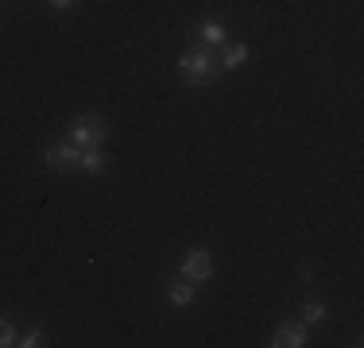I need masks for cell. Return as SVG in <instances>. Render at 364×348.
I'll return each mask as SVG.
<instances>
[{
	"label": "cell",
	"instance_id": "cell-1",
	"mask_svg": "<svg viewBox=\"0 0 364 348\" xmlns=\"http://www.w3.org/2000/svg\"><path fill=\"white\" fill-rule=\"evenodd\" d=\"M175 74L182 85H190V89H205V85H213L221 77V66H218V55L205 47H190L178 55L175 62Z\"/></svg>",
	"mask_w": 364,
	"mask_h": 348
},
{
	"label": "cell",
	"instance_id": "cell-2",
	"mask_svg": "<svg viewBox=\"0 0 364 348\" xmlns=\"http://www.w3.org/2000/svg\"><path fill=\"white\" fill-rule=\"evenodd\" d=\"M105 136H109V124L101 112H77L70 120V143H77L85 151V147H105Z\"/></svg>",
	"mask_w": 364,
	"mask_h": 348
},
{
	"label": "cell",
	"instance_id": "cell-3",
	"mask_svg": "<svg viewBox=\"0 0 364 348\" xmlns=\"http://www.w3.org/2000/svg\"><path fill=\"white\" fill-rule=\"evenodd\" d=\"M77 159H82V147L70 143V139H50V143L43 147V167L50 174H74Z\"/></svg>",
	"mask_w": 364,
	"mask_h": 348
},
{
	"label": "cell",
	"instance_id": "cell-4",
	"mask_svg": "<svg viewBox=\"0 0 364 348\" xmlns=\"http://www.w3.org/2000/svg\"><path fill=\"white\" fill-rule=\"evenodd\" d=\"M213 271H218V259H213L210 248H190L178 263V278H186V283H194V286L210 283Z\"/></svg>",
	"mask_w": 364,
	"mask_h": 348
},
{
	"label": "cell",
	"instance_id": "cell-5",
	"mask_svg": "<svg viewBox=\"0 0 364 348\" xmlns=\"http://www.w3.org/2000/svg\"><path fill=\"white\" fill-rule=\"evenodd\" d=\"M310 341V325L306 321H279L275 325V333H272V348H302Z\"/></svg>",
	"mask_w": 364,
	"mask_h": 348
},
{
	"label": "cell",
	"instance_id": "cell-6",
	"mask_svg": "<svg viewBox=\"0 0 364 348\" xmlns=\"http://www.w3.org/2000/svg\"><path fill=\"white\" fill-rule=\"evenodd\" d=\"M194 39H198V47H205V50H218L229 43V28H225V20H218V16H210V20H202L194 28Z\"/></svg>",
	"mask_w": 364,
	"mask_h": 348
},
{
	"label": "cell",
	"instance_id": "cell-7",
	"mask_svg": "<svg viewBox=\"0 0 364 348\" xmlns=\"http://www.w3.org/2000/svg\"><path fill=\"white\" fill-rule=\"evenodd\" d=\"M245 62H252V47H248V43H225V50L218 58L221 74H232V70H240Z\"/></svg>",
	"mask_w": 364,
	"mask_h": 348
},
{
	"label": "cell",
	"instance_id": "cell-8",
	"mask_svg": "<svg viewBox=\"0 0 364 348\" xmlns=\"http://www.w3.org/2000/svg\"><path fill=\"white\" fill-rule=\"evenodd\" d=\"M167 302L175 310H190L198 302V286L186 283V278H175V283H167Z\"/></svg>",
	"mask_w": 364,
	"mask_h": 348
},
{
	"label": "cell",
	"instance_id": "cell-9",
	"mask_svg": "<svg viewBox=\"0 0 364 348\" xmlns=\"http://www.w3.org/2000/svg\"><path fill=\"white\" fill-rule=\"evenodd\" d=\"M77 170H85V174H105L109 170V159H105V147H85L82 151V159H77Z\"/></svg>",
	"mask_w": 364,
	"mask_h": 348
},
{
	"label": "cell",
	"instance_id": "cell-10",
	"mask_svg": "<svg viewBox=\"0 0 364 348\" xmlns=\"http://www.w3.org/2000/svg\"><path fill=\"white\" fill-rule=\"evenodd\" d=\"M302 321H306L310 329H314V325H322V321H326V302L306 298V302H302Z\"/></svg>",
	"mask_w": 364,
	"mask_h": 348
},
{
	"label": "cell",
	"instance_id": "cell-11",
	"mask_svg": "<svg viewBox=\"0 0 364 348\" xmlns=\"http://www.w3.org/2000/svg\"><path fill=\"white\" fill-rule=\"evenodd\" d=\"M16 344H20V348H39V344H43V325H31V329H23V333L16 337Z\"/></svg>",
	"mask_w": 364,
	"mask_h": 348
},
{
	"label": "cell",
	"instance_id": "cell-12",
	"mask_svg": "<svg viewBox=\"0 0 364 348\" xmlns=\"http://www.w3.org/2000/svg\"><path fill=\"white\" fill-rule=\"evenodd\" d=\"M16 337H20V333H16V325L8 317H0V348H12Z\"/></svg>",
	"mask_w": 364,
	"mask_h": 348
},
{
	"label": "cell",
	"instance_id": "cell-13",
	"mask_svg": "<svg viewBox=\"0 0 364 348\" xmlns=\"http://www.w3.org/2000/svg\"><path fill=\"white\" fill-rule=\"evenodd\" d=\"M50 8H55V12H70V8L77 4V0H47Z\"/></svg>",
	"mask_w": 364,
	"mask_h": 348
},
{
	"label": "cell",
	"instance_id": "cell-14",
	"mask_svg": "<svg viewBox=\"0 0 364 348\" xmlns=\"http://www.w3.org/2000/svg\"><path fill=\"white\" fill-rule=\"evenodd\" d=\"M0 8H4V0H0Z\"/></svg>",
	"mask_w": 364,
	"mask_h": 348
}]
</instances>
